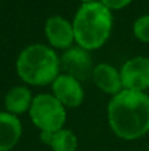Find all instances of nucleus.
Listing matches in <instances>:
<instances>
[{
    "label": "nucleus",
    "mask_w": 149,
    "mask_h": 151,
    "mask_svg": "<svg viewBox=\"0 0 149 151\" xmlns=\"http://www.w3.org/2000/svg\"><path fill=\"white\" fill-rule=\"evenodd\" d=\"M107 118L112 133L124 141H135L149 133V96L123 89L111 98Z\"/></svg>",
    "instance_id": "f257e3e1"
},
{
    "label": "nucleus",
    "mask_w": 149,
    "mask_h": 151,
    "mask_svg": "<svg viewBox=\"0 0 149 151\" xmlns=\"http://www.w3.org/2000/svg\"><path fill=\"white\" fill-rule=\"evenodd\" d=\"M112 12L100 1L83 3L73 21L74 37L79 47L94 50L103 47L112 31Z\"/></svg>",
    "instance_id": "f03ea898"
},
{
    "label": "nucleus",
    "mask_w": 149,
    "mask_h": 151,
    "mask_svg": "<svg viewBox=\"0 0 149 151\" xmlns=\"http://www.w3.org/2000/svg\"><path fill=\"white\" fill-rule=\"evenodd\" d=\"M60 58L50 47L32 44L21 50L16 61V70L24 82L33 86L53 83L60 76Z\"/></svg>",
    "instance_id": "7ed1b4c3"
},
{
    "label": "nucleus",
    "mask_w": 149,
    "mask_h": 151,
    "mask_svg": "<svg viewBox=\"0 0 149 151\" xmlns=\"http://www.w3.org/2000/svg\"><path fill=\"white\" fill-rule=\"evenodd\" d=\"M29 117L41 133H55L63 129L66 109L53 94L42 93L33 98Z\"/></svg>",
    "instance_id": "20e7f679"
},
{
    "label": "nucleus",
    "mask_w": 149,
    "mask_h": 151,
    "mask_svg": "<svg viewBox=\"0 0 149 151\" xmlns=\"http://www.w3.org/2000/svg\"><path fill=\"white\" fill-rule=\"evenodd\" d=\"M60 64L65 74L71 76L79 82L89 81L92 77V72L95 68L89 50L79 45L66 49L61 56Z\"/></svg>",
    "instance_id": "39448f33"
},
{
    "label": "nucleus",
    "mask_w": 149,
    "mask_h": 151,
    "mask_svg": "<svg viewBox=\"0 0 149 151\" xmlns=\"http://www.w3.org/2000/svg\"><path fill=\"white\" fill-rule=\"evenodd\" d=\"M123 89L144 91L149 88V57L137 56L123 64L120 69Z\"/></svg>",
    "instance_id": "423d86ee"
},
{
    "label": "nucleus",
    "mask_w": 149,
    "mask_h": 151,
    "mask_svg": "<svg viewBox=\"0 0 149 151\" xmlns=\"http://www.w3.org/2000/svg\"><path fill=\"white\" fill-rule=\"evenodd\" d=\"M53 96L65 107H78L83 102L84 90L82 82L69 74H60L52 83Z\"/></svg>",
    "instance_id": "0eeeda50"
},
{
    "label": "nucleus",
    "mask_w": 149,
    "mask_h": 151,
    "mask_svg": "<svg viewBox=\"0 0 149 151\" xmlns=\"http://www.w3.org/2000/svg\"><path fill=\"white\" fill-rule=\"evenodd\" d=\"M45 35L49 44L58 49H69L73 47V42L75 41L73 23L60 15L50 16L46 20Z\"/></svg>",
    "instance_id": "6e6552de"
},
{
    "label": "nucleus",
    "mask_w": 149,
    "mask_h": 151,
    "mask_svg": "<svg viewBox=\"0 0 149 151\" xmlns=\"http://www.w3.org/2000/svg\"><path fill=\"white\" fill-rule=\"evenodd\" d=\"M92 81L102 91L112 97L123 90L120 70L110 64H98L92 72Z\"/></svg>",
    "instance_id": "1a4fd4ad"
},
{
    "label": "nucleus",
    "mask_w": 149,
    "mask_h": 151,
    "mask_svg": "<svg viewBox=\"0 0 149 151\" xmlns=\"http://www.w3.org/2000/svg\"><path fill=\"white\" fill-rule=\"evenodd\" d=\"M23 134L21 121L17 115L0 111V151H11L18 143Z\"/></svg>",
    "instance_id": "9d476101"
},
{
    "label": "nucleus",
    "mask_w": 149,
    "mask_h": 151,
    "mask_svg": "<svg viewBox=\"0 0 149 151\" xmlns=\"http://www.w3.org/2000/svg\"><path fill=\"white\" fill-rule=\"evenodd\" d=\"M40 139L52 151H77L78 149L77 135L69 129H61L55 133H41Z\"/></svg>",
    "instance_id": "9b49d317"
},
{
    "label": "nucleus",
    "mask_w": 149,
    "mask_h": 151,
    "mask_svg": "<svg viewBox=\"0 0 149 151\" xmlns=\"http://www.w3.org/2000/svg\"><path fill=\"white\" fill-rule=\"evenodd\" d=\"M32 91L26 86H15L12 88L5 96V109L11 114H23L29 111L33 102Z\"/></svg>",
    "instance_id": "f8f14e48"
},
{
    "label": "nucleus",
    "mask_w": 149,
    "mask_h": 151,
    "mask_svg": "<svg viewBox=\"0 0 149 151\" xmlns=\"http://www.w3.org/2000/svg\"><path fill=\"white\" fill-rule=\"evenodd\" d=\"M133 35L141 42H149V13L140 16L133 23Z\"/></svg>",
    "instance_id": "ddd939ff"
},
{
    "label": "nucleus",
    "mask_w": 149,
    "mask_h": 151,
    "mask_svg": "<svg viewBox=\"0 0 149 151\" xmlns=\"http://www.w3.org/2000/svg\"><path fill=\"white\" fill-rule=\"evenodd\" d=\"M99 1L102 3V4H104L108 9L118 11V9H121V8L127 7L132 0H99Z\"/></svg>",
    "instance_id": "4468645a"
},
{
    "label": "nucleus",
    "mask_w": 149,
    "mask_h": 151,
    "mask_svg": "<svg viewBox=\"0 0 149 151\" xmlns=\"http://www.w3.org/2000/svg\"><path fill=\"white\" fill-rule=\"evenodd\" d=\"M83 3H91V1H95V0H82Z\"/></svg>",
    "instance_id": "2eb2a0df"
},
{
    "label": "nucleus",
    "mask_w": 149,
    "mask_h": 151,
    "mask_svg": "<svg viewBox=\"0 0 149 151\" xmlns=\"http://www.w3.org/2000/svg\"><path fill=\"white\" fill-rule=\"evenodd\" d=\"M148 151H149V146H148Z\"/></svg>",
    "instance_id": "dca6fc26"
}]
</instances>
